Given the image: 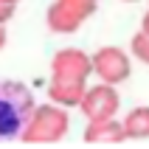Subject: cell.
Here are the masks:
<instances>
[{
    "mask_svg": "<svg viewBox=\"0 0 149 149\" xmlns=\"http://www.w3.org/2000/svg\"><path fill=\"white\" fill-rule=\"evenodd\" d=\"M34 113V96L20 82H0V138H20Z\"/></svg>",
    "mask_w": 149,
    "mask_h": 149,
    "instance_id": "6da1fadb",
    "label": "cell"
},
{
    "mask_svg": "<svg viewBox=\"0 0 149 149\" xmlns=\"http://www.w3.org/2000/svg\"><path fill=\"white\" fill-rule=\"evenodd\" d=\"M68 124L70 121L62 104H42V107H34L20 138L25 143H56L68 135Z\"/></svg>",
    "mask_w": 149,
    "mask_h": 149,
    "instance_id": "7a4b0ae2",
    "label": "cell"
},
{
    "mask_svg": "<svg viewBox=\"0 0 149 149\" xmlns=\"http://www.w3.org/2000/svg\"><path fill=\"white\" fill-rule=\"evenodd\" d=\"M93 11H96V3H87V0H54L45 23L54 34H73Z\"/></svg>",
    "mask_w": 149,
    "mask_h": 149,
    "instance_id": "3957f363",
    "label": "cell"
},
{
    "mask_svg": "<svg viewBox=\"0 0 149 149\" xmlns=\"http://www.w3.org/2000/svg\"><path fill=\"white\" fill-rule=\"evenodd\" d=\"M82 113L87 116V121H99V118H116L118 107H121V99H118L116 87L110 82H101L96 87H87L82 99Z\"/></svg>",
    "mask_w": 149,
    "mask_h": 149,
    "instance_id": "277c9868",
    "label": "cell"
},
{
    "mask_svg": "<svg viewBox=\"0 0 149 149\" xmlns=\"http://www.w3.org/2000/svg\"><path fill=\"white\" fill-rule=\"evenodd\" d=\"M132 65H130V56H127L121 48L116 45H107V48H99L93 54V73L99 76L101 82L118 84L130 76Z\"/></svg>",
    "mask_w": 149,
    "mask_h": 149,
    "instance_id": "5b68a950",
    "label": "cell"
},
{
    "mask_svg": "<svg viewBox=\"0 0 149 149\" xmlns=\"http://www.w3.org/2000/svg\"><path fill=\"white\" fill-rule=\"evenodd\" d=\"M51 73L62 79H87L93 73V56L82 48H62L51 59Z\"/></svg>",
    "mask_w": 149,
    "mask_h": 149,
    "instance_id": "8992f818",
    "label": "cell"
},
{
    "mask_svg": "<svg viewBox=\"0 0 149 149\" xmlns=\"http://www.w3.org/2000/svg\"><path fill=\"white\" fill-rule=\"evenodd\" d=\"M87 79H62V76H54L48 84V99L54 104H62V107H79L87 93Z\"/></svg>",
    "mask_w": 149,
    "mask_h": 149,
    "instance_id": "52a82bcc",
    "label": "cell"
},
{
    "mask_svg": "<svg viewBox=\"0 0 149 149\" xmlns=\"http://www.w3.org/2000/svg\"><path fill=\"white\" fill-rule=\"evenodd\" d=\"M124 138H127L124 121H116V118L90 121L87 130H84V141L87 143H121Z\"/></svg>",
    "mask_w": 149,
    "mask_h": 149,
    "instance_id": "ba28073f",
    "label": "cell"
},
{
    "mask_svg": "<svg viewBox=\"0 0 149 149\" xmlns=\"http://www.w3.org/2000/svg\"><path fill=\"white\" fill-rule=\"evenodd\" d=\"M124 130H127V138H135V141L149 138V107L130 110L124 118Z\"/></svg>",
    "mask_w": 149,
    "mask_h": 149,
    "instance_id": "9c48e42d",
    "label": "cell"
},
{
    "mask_svg": "<svg viewBox=\"0 0 149 149\" xmlns=\"http://www.w3.org/2000/svg\"><path fill=\"white\" fill-rule=\"evenodd\" d=\"M132 56H138L143 62V65H149V34L146 31H141V34H135L132 37Z\"/></svg>",
    "mask_w": 149,
    "mask_h": 149,
    "instance_id": "30bf717a",
    "label": "cell"
},
{
    "mask_svg": "<svg viewBox=\"0 0 149 149\" xmlns=\"http://www.w3.org/2000/svg\"><path fill=\"white\" fill-rule=\"evenodd\" d=\"M14 6L17 3H8V0H0V23L6 25L11 17H14Z\"/></svg>",
    "mask_w": 149,
    "mask_h": 149,
    "instance_id": "8fae6325",
    "label": "cell"
},
{
    "mask_svg": "<svg viewBox=\"0 0 149 149\" xmlns=\"http://www.w3.org/2000/svg\"><path fill=\"white\" fill-rule=\"evenodd\" d=\"M6 48V25L0 23V51Z\"/></svg>",
    "mask_w": 149,
    "mask_h": 149,
    "instance_id": "7c38bea8",
    "label": "cell"
},
{
    "mask_svg": "<svg viewBox=\"0 0 149 149\" xmlns=\"http://www.w3.org/2000/svg\"><path fill=\"white\" fill-rule=\"evenodd\" d=\"M141 31H146V34H149V11L143 14V25H141Z\"/></svg>",
    "mask_w": 149,
    "mask_h": 149,
    "instance_id": "4fadbf2b",
    "label": "cell"
},
{
    "mask_svg": "<svg viewBox=\"0 0 149 149\" xmlns=\"http://www.w3.org/2000/svg\"><path fill=\"white\" fill-rule=\"evenodd\" d=\"M87 3H99V0H87Z\"/></svg>",
    "mask_w": 149,
    "mask_h": 149,
    "instance_id": "5bb4252c",
    "label": "cell"
},
{
    "mask_svg": "<svg viewBox=\"0 0 149 149\" xmlns=\"http://www.w3.org/2000/svg\"><path fill=\"white\" fill-rule=\"evenodd\" d=\"M8 3H17V0H8Z\"/></svg>",
    "mask_w": 149,
    "mask_h": 149,
    "instance_id": "9a60e30c",
    "label": "cell"
},
{
    "mask_svg": "<svg viewBox=\"0 0 149 149\" xmlns=\"http://www.w3.org/2000/svg\"><path fill=\"white\" fill-rule=\"evenodd\" d=\"M127 3H135V0H127Z\"/></svg>",
    "mask_w": 149,
    "mask_h": 149,
    "instance_id": "2e32d148",
    "label": "cell"
}]
</instances>
